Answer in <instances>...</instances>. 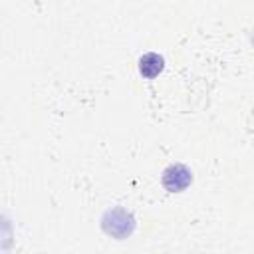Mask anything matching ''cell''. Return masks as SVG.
I'll return each instance as SVG.
<instances>
[{"label": "cell", "mask_w": 254, "mask_h": 254, "mask_svg": "<svg viewBox=\"0 0 254 254\" xmlns=\"http://www.w3.org/2000/svg\"><path fill=\"white\" fill-rule=\"evenodd\" d=\"M103 228L107 230V234H113V236H125L131 232L133 228V218L131 214H127L123 208H115L111 212L105 214L103 218Z\"/></svg>", "instance_id": "obj_1"}, {"label": "cell", "mask_w": 254, "mask_h": 254, "mask_svg": "<svg viewBox=\"0 0 254 254\" xmlns=\"http://www.w3.org/2000/svg\"><path fill=\"white\" fill-rule=\"evenodd\" d=\"M190 181H192L190 171H189L187 167H183V165H171V167L163 173V185H165L169 190H173V192L187 189V187L190 185Z\"/></svg>", "instance_id": "obj_2"}, {"label": "cell", "mask_w": 254, "mask_h": 254, "mask_svg": "<svg viewBox=\"0 0 254 254\" xmlns=\"http://www.w3.org/2000/svg\"><path fill=\"white\" fill-rule=\"evenodd\" d=\"M163 67H165V60L159 54L151 52V54H145L139 60V71H141L143 77H155L163 71Z\"/></svg>", "instance_id": "obj_3"}]
</instances>
